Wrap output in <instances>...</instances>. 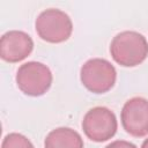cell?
<instances>
[{
    "mask_svg": "<svg viewBox=\"0 0 148 148\" xmlns=\"http://www.w3.org/2000/svg\"><path fill=\"white\" fill-rule=\"evenodd\" d=\"M112 59L124 67L140 65L148 56V42L136 31H123L116 35L110 44Z\"/></svg>",
    "mask_w": 148,
    "mask_h": 148,
    "instance_id": "1",
    "label": "cell"
},
{
    "mask_svg": "<svg viewBox=\"0 0 148 148\" xmlns=\"http://www.w3.org/2000/svg\"><path fill=\"white\" fill-rule=\"evenodd\" d=\"M80 79L89 91L94 94H104L114 86L117 72L114 66L106 59L92 58L82 65Z\"/></svg>",
    "mask_w": 148,
    "mask_h": 148,
    "instance_id": "2",
    "label": "cell"
},
{
    "mask_svg": "<svg viewBox=\"0 0 148 148\" xmlns=\"http://www.w3.org/2000/svg\"><path fill=\"white\" fill-rule=\"evenodd\" d=\"M38 36L49 43H62L73 31L71 17L62 10L50 8L42 12L35 22Z\"/></svg>",
    "mask_w": 148,
    "mask_h": 148,
    "instance_id": "3",
    "label": "cell"
},
{
    "mask_svg": "<svg viewBox=\"0 0 148 148\" xmlns=\"http://www.w3.org/2000/svg\"><path fill=\"white\" fill-rule=\"evenodd\" d=\"M16 84L25 95L34 97L42 96L52 84V73L50 68L42 62L28 61L18 67Z\"/></svg>",
    "mask_w": 148,
    "mask_h": 148,
    "instance_id": "4",
    "label": "cell"
},
{
    "mask_svg": "<svg viewBox=\"0 0 148 148\" xmlns=\"http://www.w3.org/2000/svg\"><path fill=\"white\" fill-rule=\"evenodd\" d=\"M117 128L116 114L105 106L90 109L82 120V130L86 136L95 142L108 141L116 134Z\"/></svg>",
    "mask_w": 148,
    "mask_h": 148,
    "instance_id": "5",
    "label": "cell"
},
{
    "mask_svg": "<svg viewBox=\"0 0 148 148\" xmlns=\"http://www.w3.org/2000/svg\"><path fill=\"white\" fill-rule=\"evenodd\" d=\"M124 130L132 136L141 138L148 134V99L143 97L130 98L120 113Z\"/></svg>",
    "mask_w": 148,
    "mask_h": 148,
    "instance_id": "6",
    "label": "cell"
},
{
    "mask_svg": "<svg viewBox=\"0 0 148 148\" xmlns=\"http://www.w3.org/2000/svg\"><path fill=\"white\" fill-rule=\"evenodd\" d=\"M34 49L31 37L20 30H10L0 39V56L7 62H18L25 59Z\"/></svg>",
    "mask_w": 148,
    "mask_h": 148,
    "instance_id": "7",
    "label": "cell"
},
{
    "mask_svg": "<svg viewBox=\"0 0 148 148\" xmlns=\"http://www.w3.org/2000/svg\"><path fill=\"white\" fill-rule=\"evenodd\" d=\"M45 148H83L81 135L69 127L52 130L45 138Z\"/></svg>",
    "mask_w": 148,
    "mask_h": 148,
    "instance_id": "8",
    "label": "cell"
},
{
    "mask_svg": "<svg viewBox=\"0 0 148 148\" xmlns=\"http://www.w3.org/2000/svg\"><path fill=\"white\" fill-rule=\"evenodd\" d=\"M1 148H35L31 141L20 133H9L3 140Z\"/></svg>",
    "mask_w": 148,
    "mask_h": 148,
    "instance_id": "9",
    "label": "cell"
},
{
    "mask_svg": "<svg viewBox=\"0 0 148 148\" xmlns=\"http://www.w3.org/2000/svg\"><path fill=\"white\" fill-rule=\"evenodd\" d=\"M105 148H136V146L133 145L132 142H128L125 140H116V141L109 143Z\"/></svg>",
    "mask_w": 148,
    "mask_h": 148,
    "instance_id": "10",
    "label": "cell"
},
{
    "mask_svg": "<svg viewBox=\"0 0 148 148\" xmlns=\"http://www.w3.org/2000/svg\"><path fill=\"white\" fill-rule=\"evenodd\" d=\"M141 148H148V139H146L143 142H142V146Z\"/></svg>",
    "mask_w": 148,
    "mask_h": 148,
    "instance_id": "11",
    "label": "cell"
}]
</instances>
